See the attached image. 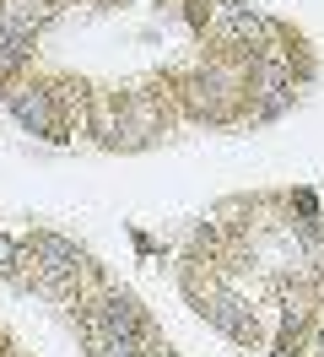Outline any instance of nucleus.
Listing matches in <instances>:
<instances>
[{
  "mask_svg": "<svg viewBox=\"0 0 324 357\" xmlns=\"http://www.w3.org/2000/svg\"><path fill=\"white\" fill-rule=\"evenodd\" d=\"M222 33H227L233 44H259V38H265V22H259L249 6L233 0V6H222Z\"/></svg>",
  "mask_w": 324,
  "mask_h": 357,
  "instance_id": "nucleus-1",
  "label": "nucleus"
},
{
  "mask_svg": "<svg viewBox=\"0 0 324 357\" xmlns=\"http://www.w3.org/2000/svg\"><path fill=\"white\" fill-rule=\"evenodd\" d=\"M11 109H17L22 125H33V130H54V114H49V92L22 87L17 98H11Z\"/></svg>",
  "mask_w": 324,
  "mask_h": 357,
  "instance_id": "nucleus-2",
  "label": "nucleus"
},
{
  "mask_svg": "<svg viewBox=\"0 0 324 357\" xmlns=\"http://www.w3.org/2000/svg\"><path fill=\"white\" fill-rule=\"evenodd\" d=\"M206 314H211V319H216L227 335H233V341H249V335H254V319L243 314V303H238V298H216Z\"/></svg>",
  "mask_w": 324,
  "mask_h": 357,
  "instance_id": "nucleus-3",
  "label": "nucleus"
},
{
  "mask_svg": "<svg viewBox=\"0 0 324 357\" xmlns=\"http://www.w3.org/2000/svg\"><path fill=\"white\" fill-rule=\"evenodd\" d=\"M17 266H22V244H17V238H6V233H0V276H11Z\"/></svg>",
  "mask_w": 324,
  "mask_h": 357,
  "instance_id": "nucleus-4",
  "label": "nucleus"
},
{
  "mask_svg": "<svg viewBox=\"0 0 324 357\" xmlns=\"http://www.w3.org/2000/svg\"><path fill=\"white\" fill-rule=\"evenodd\" d=\"M319 352H324V341H319Z\"/></svg>",
  "mask_w": 324,
  "mask_h": 357,
  "instance_id": "nucleus-5",
  "label": "nucleus"
}]
</instances>
